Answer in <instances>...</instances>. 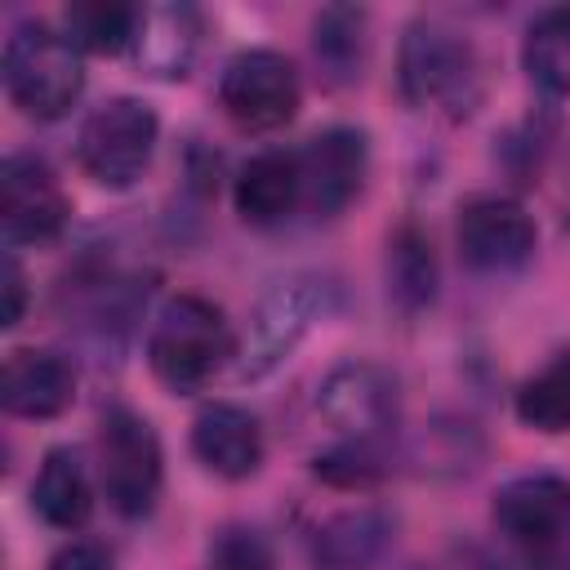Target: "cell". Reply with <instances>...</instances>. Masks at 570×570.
Masks as SVG:
<instances>
[{
  "instance_id": "obj_1",
  "label": "cell",
  "mask_w": 570,
  "mask_h": 570,
  "mask_svg": "<svg viewBox=\"0 0 570 570\" xmlns=\"http://www.w3.org/2000/svg\"><path fill=\"white\" fill-rule=\"evenodd\" d=\"M4 94L31 120H58L71 111L85 85L80 49L49 22H18L4 40Z\"/></svg>"
},
{
  "instance_id": "obj_2",
  "label": "cell",
  "mask_w": 570,
  "mask_h": 570,
  "mask_svg": "<svg viewBox=\"0 0 570 570\" xmlns=\"http://www.w3.org/2000/svg\"><path fill=\"white\" fill-rule=\"evenodd\" d=\"M232 356V334L223 321V307H214L200 294H174L147 334V361L151 374L174 392L205 387L218 365Z\"/></svg>"
},
{
  "instance_id": "obj_3",
  "label": "cell",
  "mask_w": 570,
  "mask_h": 570,
  "mask_svg": "<svg viewBox=\"0 0 570 570\" xmlns=\"http://www.w3.org/2000/svg\"><path fill=\"white\" fill-rule=\"evenodd\" d=\"M401 94L419 111L468 116L481 98V67L472 45L445 22H410L401 36Z\"/></svg>"
},
{
  "instance_id": "obj_4",
  "label": "cell",
  "mask_w": 570,
  "mask_h": 570,
  "mask_svg": "<svg viewBox=\"0 0 570 570\" xmlns=\"http://www.w3.org/2000/svg\"><path fill=\"white\" fill-rule=\"evenodd\" d=\"M334 307V285L325 276H312V272H294L285 281H276L254 316H249V330H245V343H240V361H236V374L240 379H267L307 334L312 325Z\"/></svg>"
},
{
  "instance_id": "obj_5",
  "label": "cell",
  "mask_w": 570,
  "mask_h": 570,
  "mask_svg": "<svg viewBox=\"0 0 570 570\" xmlns=\"http://www.w3.org/2000/svg\"><path fill=\"white\" fill-rule=\"evenodd\" d=\"M160 120L142 98H107L76 134V160L80 169L102 187H129L151 151H156Z\"/></svg>"
},
{
  "instance_id": "obj_6",
  "label": "cell",
  "mask_w": 570,
  "mask_h": 570,
  "mask_svg": "<svg viewBox=\"0 0 570 570\" xmlns=\"http://www.w3.org/2000/svg\"><path fill=\"white\" fill-rule=\"evenodd\" d=\"M316 414L352 450H374L396 428V379L374 361H343L316 387Z\"/></svg>"
},
{
  "instance_id": "obj_7",
  "label": "cell",
  "mask_w": 570,
  "mask_h": 570,
  "mask_svg": "<svg viewBox=\"0 0 570 570\" xmlns=\"http://www.w3.org/2000/svg\"><path fill=\"white\" fill-rule=\"evenodd\" d=\"M98 472L107 503L120 517H147L160 494V441L151 423L125 405L102 414L98 428Z\"/></svg>"
},
{
  "instance_id": "obj_8",
  "label": "cell",
  "mask_w": 570,
  "mask_h": 570,
  "mask_svg": "<svg viewBox=\"0 0 570 570\" xmlns=\"http://www.w3.org/2000/svg\"><path fill=\"white\" fill-rule=\"evenodd\" d=\"M499 534L525 557H557L570 548V481L557 472H525L494 494Z\"/></svg>"
},
{
  "instance_id": "obj_9",
  "label": "cell",
  "mask_w": 570,
  "mask_h": 570,
  "mask_svg": "<svg viewBox=\"0 0 570 570\" xmlns=\"http://www.w3.org/2000/svg\"><path fill=\"white\" fill-rule=\"evenodd\" d=\"M218 102L232 125L267 134L294 120L298 111V71L276 49H245L218 76Z\"/></svg>"
},
{
  "instance_id": "obj_10",
  "label": "cell",
  "mask_w": 570,
  "mask_h": 570,
  "mask_svg": "<svg viewBox=\"0 0 570 570\" xmlns=\"http://www.w3.org/2000/svg\"><path fill=\"white\" fill-rule=\"evenodd\" d=\"M67 191L53 178V169L31 156H4L0 165V223L9 245H45L67 227Z\"/></svg>"
},
{
  "instance_id": "obj_11",
  "label": "cell",
  "mask_w": 570,
  "mask_h": 570,
  "mask_svg": "<svg viewBox=\"0 0 570 570\" xmlns=\"http://www.w3.org/2000/svg\"><path fill=\"white\" fill-rule=\"evenodd\" d=\"M534 218L508 196H476L459 209V254L476 272H517L534 254Z\"/></svg>"
},
{
  "instance_id": "obj_12",
  "label": "cell",
  "mask_w": 570,
  "mask_h": 570,
  "mask_svg": "<svg viewBox=\"0 0 570 570\" xmlns=\"http://www.w3.org/2000/svg\"><path fill=\"white\" fill-rule=\"evenodd\" d=\"M298 178H303V205L321 218L338 214L365 178V134L356 129H325L298 151Z\"/></svg>"
},
{
  "instance_id": "obj_13",
  "label": "cell",
  "mask_w": 570,
  "mask_h": 570,
  "mask_svg": "<svg viewBox=\"0 0 570 570\" xmlns=\"http://www.w3.org/2000/svg\"><path fill=\"white\" fill-rule=\"evenodd\" d=\"M76 396V370L67 356L45 347H18L0 370V405L18 419H53Z\"/></svg>"
},
{
  "instance_id": "obj_14",
  "label": "cell",
  "mask_w": 570,
  "mask_h": 570,
  "mask_svg": "<svg viewBox=\"0 0 570 570\" xmlns=\"http://www.w3.org/2000/svg\"><path fill=\"white\" fill-rule=\"evenodd\" d=\"M191 450L209 472L240 481L263 463V428L240 405H205L191 423Z\"/></svg>"
},
{
  "instance_id": "obj_15",
  "label": "cell",
  "mask_w": 570,
  "mask_h": 570,
  "mask_svg": "<svg viewBox=\"0 0 570 570\" xmlns=\"http://www.w3.org/2000/svg\"><path fill=\"white\" fill-rule=\"evenodd\" d=\"M236 214L254 227L281 223L294 205H303V178H298V151H258L236 174Z\"/></svg>"
},
{
  "instance_id": "obj_16",
  "label": "cell",
  "mask_w": 570,
  "mask_h": 570,
  "mask_svg": "<svg viewBox=\"0 0 570 570\" xmlns=\"http://www.w3.org/2000/svg\"><path fill=\"white\" fill-rule=\"evenodd\" d=\"M392 539V521L383 508H347L316 525L312 557L321 570H370Z\"/></svg>"
},
{
  "instance_id": "obj_17",
  "label": "cell",
  "mask_w": 570,
  "mask_h": 570,
  "mask_svg": "<svg viewBox=\"0 0 570 570\" xmlns=\"http://www.w3.org/2000/svg\"><path fill=\"white\" fill-rule=\"evenodd\" d=\"M31 508L53 525V530H80L94 512V490L85 476V463L76 450L58 445L45 454L36 481H31Z\"/></svg>"
},
{
  "instance_id": "obj_18",
  "label": "cell",
  "mask_w": 570,
  "mask_h": 570,
  "mask_svg": "<svg viewBox=\"0 0 570 570\" xmlns=\"http://www.w3.org/2000/svg\"><path fill=\"white\" fill-rule=\"evenodd\" d=\"M196 13L183 4H165V9H142L138 13V62L151 67L156 76H183L191 53H196Z\"/></svg>"
},
{
  "instance_id": "obj_19",
  "label": "cell",
  "mask_w": 570,
  "mask_h": 570,
  "mask_svg": "<svg viewBox=\"0 0 570 570\" xmlns=\"http://www.w3.org/2000/svg\"><path fill=\"white\" fill-rule=\"evenodd\" d=\"M521 58L539 89L570 98V9H543L525 31Z\"/></svg>"
},
{
  "instance_id": "obj_20",
  "label": "cell",
  "mask_w": 570,
  "mask_h": 570,
  "mask_svg": "<svg viewBox=\"0 0 570 570\" xmlns=\"http://www.w3.org/2000/svg\"><path fill=\"white\" fill-rule=\"evenodd\" d=\"M517 419L534 432H570V347L517 387Z\"/></svg>"
},
{
  "instance_id": "obj_21",
  "label": "cell",
  "mask_w": 570,
  "mask_h": 570,
  "mask_svg": "<svg viewBox=\"0 0 570 570\" xmlns=\"http://www.w3.org/2000/svg\"><path fill=\"white\" fill-rule=\"evenodd\" d=\"M138 13L134 4H111V0H85L67 9V36L76 49L89 53H120L138 36Z\"/></svg>"
},
{
  "instance_id": "obj_22",
  "label": "cell",
  "mask_w": 570,
  "mask_h": 570,
  "mask_svg": "<svg viewBox=\"0 0 570 570\" xmlns=\"http://www.w3.org/2000/svg\"><path fill=\"white\" fill-rule=\"evenodd\" d=\"M387 281L401 307H423L436 294V263L428 254V240L414 227H401L392 236V254H387Z\"/></svg>"
},
{
  "instance_id": "obj_23",
  "label": "cell",
  "mask_w": 570,
  "mask_h": 570,
  "mask_svg": "<svg viewBox=\"0 0 570 570\" xmlns=\"http://www.w3.org/2000/svg\"><path fill=\"white\" fill-rule=\"evenodd\" d=\"M316 58L334 76H352L361 62V13L356 9H325L316 18Z\"/></svg>"
},
{
  "instance_id": "obj_24",
  "label": "cell",
  "mask_w": 570,
  "mask_h": 570,
  "mask_svg": "<svg viewBox=\"0 0 570 570\" xmlns=\"http://www.w3.org/2000/svg\"><path fill=\"white\" fill-rule=\"evenodd\" d=\"M209 566H214V570H276L267 543H263L254 530H245V525H227V530L214 534V543H209Z\"/></svg>"
},
{
  "instance_id": "obj_25",
  "label": "cell",
  "mask_w": 570,
  "mask_h": 570,
  "mask_svg": "<svg viewBox=\"0 0 570 570\" xmlns=\"http://www.w3.org/2000/svg\"><path fill=\"white\" fill-rule=\"evenodd\" d=\"M0 294H4V303H0V325L13 330V325L22 321V307H27V276H22V267H18L13 254H4V263H0Z\"/></svg>"
},
{
  "instance_id": "obj_26",
  "label": "cell",
  "mask_w": 570,
  "mask_h": 570,
  "mask_svg": "<svg viewBox=\"0 0 570 570\" xmlns=\"http://www.w3.org/2000/svg\"><path fill=\"white\" fill-rule=\"evenodd\" d=\"M49 570H111V557L102 543H67L49 561Z\"/></svg>"
},
{
  "instance_id": "obj_27",
  "label": "cell",
  "mask_w": 570,
  "mask_h": 570,
  "mask_svg": "<svg viewBox=\"0 0 570 570\" xmlns=\"http://www.w3.org/2000/svg\"><path fill=\"white\" fill-rule=\"evenodd\" d=\"M414 570H423V566H414Z\"/></svg>"
}]
</instances>
